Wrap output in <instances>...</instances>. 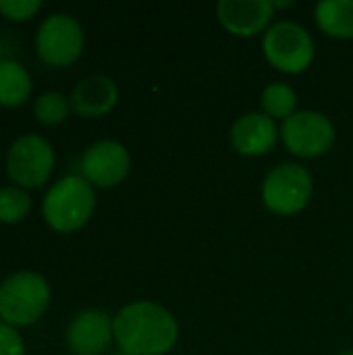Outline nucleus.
<instances>
[{"label":"nucleus","instance_id":"f3484780","mask_svg":"<svg viewBox=\"0 0 353 355\" xmlns=\"http://www.w3.org/2000/svg\"><path fill=\"white\" fill-rule=\"evenodd\" d=\"M71 112V100L60 92H44L33 102V116L40 125L56 127L67 121Z\"/></svg>","mask_w":353,"mask_h":355},{"label":"nucleus","instance_id":"7ed1b4c3","mask_svg":"<svg viewBox=\"0 0 353 355\" xmlns=\"http://www.w3.org/2000/svg\"><path fill=\"white\" fill-rule=\"evenodd\" d=\"M50 300L52 291L44 275L12 272L0 283V320L15 329L31 327L46 314Z\"/></svg>","mask_w":353,"mask_h":355},{"label":"nucleus","instance_id":"ddd939ff","mask_svg":"<svg viewBox=\"0 0 353 355\" xmlns=\"http://www.w3.org/2000/svg\"><path fill=\"white\" fill-rule=\"evenodd\" d=\"M277 125L264 112H246L231 127V146L241 156H262L277 144Z\"/></svg>","mask_w":353,"mask_h":355},{"label":"nucleus","instance_id":"dca6fc26","mask_svg":"<svg viewBox=\"0 0 353 355\" xmlns=\"http://www.w3.org/2000/svg\"><path fill=\"white\" fill-rule=\"evenodd\" d=\"M260 104H262L264 114H268L273 121L275 119L287 121L289 116H293L298 112L295 110L298 108V94L287 83H270L262 89Z\"/></svg>","mask_w":353,"mask_h":355},{"label":"nucleus","instance_id":"a211bd4d","mask_svg":"<svg viewBox=\"0 0 353 355\" xmlns=\"http://www.w3.org/2000/svg\"><path fill=\"white\" fill-rule=\"evenodd\" d=\"M31 210V196L27 189L17 185L0 187V223L2 225H17L25 220Z\"/></svg>","mask_w":353,"mask_h":355},{"label":"nucleus","instance_id":"f257e3e1","mask_svg":"<svg viewBox=\"0 0 353 355\" xmlns=\"http://www.w3.org/2000/svg\"><path fill=\"white\" fill-rule=\"evenodd\" d=\"M179 339L175 316L154 302H133L114 316V343L129 355H164Z\"/></svg>","mask_w":353,"mask_h":355},{"label":"nucleus","instance_id":"0eeeda50","mask_svg":"<svg viewBox=\"0 0 353 355\" xmlns=\"http://www.w3.org/2000/svg\"><path fill=\"white\" fill-rule=\"evenodd\" d=\"M312 175L306 166L285 162L275 166L262 183V202L275 214H298L312 198Z\"/></svg>","mask_w":353,"mask_h":355},{"label":"nucleus","instance_id":"4468645a","mask_svg":"<svg viewBox=\"0 0 353 355\" xmlns=\"http://www.w3.org/2000/svg\"><path fill=\"white\" fill-rule=\"evenodd\" d=\"M33 83L29 71L15 58L0 60V106L19 108L31 96Z\"/></svg>","mask_w":353,"mask_h":355},{"label":"nucleus","instance_id":"aec40b11","mask_svg":"<svg viewBox=\"0 0 353 355\" xmlns=\"http://www.w3.org/2000/svg\"><path fill=\"white\" fill-rule=\"evenodd\" d=\"M25 339L19 329L0 320V355H25Z\"/></svg>","mask_w":353,"mask_h":355},{"label":"nucleus","instance_id":"5701e85b","mask_svg":"<svg viewBox=\"0 0 353 355\" xmlns=\"http://www.w3.org/2000/svg\"><path fill=\"white\" fill-rule=\"evenodd\" d=\"M0 56H2V40H0ZM2 60V58H0Z\"/></svg>","mask_w":353,"mask_h":355},{"label":"nucleus","instance_id":"6ab92c4d","mask_svg":"<svg viewBox=\"0 0 353 355\" xmlns=\"http://www.w3.org/2000/svg\"><path fill=\"white\" fill-rule=\"evenodd\" d=\"M42 8L40 0H0V15L8 21L23 23L35 17Z\"/></svg>","mask_w":353,"mask_h":355},{"label":"nucleus","instance_id":"4be33fe9","mask_svg":"<svg viewBox=\"0 0 353 355\" xmlns=\"http://www.w3.org/2000/svg\"><path fill=\"white\" fill-rule=\"evenodd\" d=\"M339 355H353V352H343V354H339Z\"/></svg>","mask_w":353,"mask_h":355},{"label":"nucleus","instance_id":"9b49d317","mask_svg":"<svg viewBox=\"0 0 353 355\" xmlns=\"http://www.w3.org/2000/svg\"><path fill=\"white\" fill-rule=\"evenodd\" d=\"M221 25L241 37L262 33L275 17L273 0H221L216 4Z\"/></svg>","mask_w":353,"mask_h":355},{"label":"nucleus","instance_id":"9d476101","mask_svg":"<svg viewBox=\"0 0 353 355\" xmlns=\"http://www.w3.org/2000/svg\"><path fill=\"white\" fill-rule=\"evenodd\" d=\"M114 341V318L98 308L77 312L67 327V345L73 355H102Z\"/></svg>","mask_w":353,"mask_h":355},{"label":"nucleus","instance_id":"20e7f679","mask_svg":"<svg viewBox=\"0 0 353 355\" xmlns=\"http://www.w3.org/2000/svg\"><path fill=\"white\" fill-rule=\"evenodd\" d=\"M56 164V154L52 144L37 135L25 133L17 137L6 150L4 168L12 185L23 189H37L48 183Z\"/></svg>","mask_w":353,"mask_h":355},{"label":"nucleus","instance_id":"1a4fd4ad","mask_svg":"<svg viewBox=\"0 0 353 355\" xmlns=\"http://www.w3.org/2000/svg\"><path fill=\"white\" fill-rule=\"evenodd\" d=\"M131 168L127 148L112 139L92 144L81 158V177L92 187H114L125 181Z\"/></svg>","mask_w":353,"mask_h":355},{"label":"nucleus","instance_id":"6e6552de","mask_svg":"<svg viewBox=\"0 0 353 355\" xmlns=\"http://www.w3.org/2000/svg\"><path fill=\"white\" fill-rule=\"evenodd\" d=\"M285 148L300 158H318L335 144V125L316 110H300L281 127Z\"/></svg>","mask_w":353,"mask_h":355},{"label":"nucleus","instance_id":"2eb2a0df","mask_svg":"<svg viewBox=\"0 0 353 355\" xmlns=\"http://www.w3.org/2000/svg\"><path fill=\"white\" fill-rule=\"evenodd\" d=\"M314 15L327 35L337 40L353 37V0H322Z\"/></svg>","mask_w":353,"mask_h":355},{"label":"nucleus","instance_id":"f03ea898","mask_svg":"<svg viewBox=\"0 0 353 355\" xmlns=\"http://www.w3.org/2000/svg\"><path fill=\"white\" fill-rule=\"evenodd\" d=\"M96 210L94 187L81 175L58 179L44 196L42 214L56 233H75L89 223Z\"/></svg>","mask_w":353,"mask_h":355},{"label":"nucleus","instance_id":"423d86ee","mask_svg":"<svg viewBox=\"0 0 353 355\" xmlns=\"http://www.w3.org/2000/svg\"><path fill=\"white\" fill-rule=\"evenodd\" d=\"M262 52L275 69L298 75L314 62L316 46L308 29L293 21H281L264 31Z\"/></svg>","mask_w":353,"mask_h":355},{"label":"nucleus","instance_id":"412c9836","mask_svg":"<svg viewBox=\"0 0 353 355\" xmlns=\"http://www.w3.org/2000/svg\"><path fill=\"white\" fill-rule=\"evenodd\" d=\"M110 355H129V354H125V352H123V349H117V352H114V354H110Z\"/></svg>","mask_w":353,"mask_h":355},{"label":"nucleus","instance_id":"f8f14e48","mask_svg":"<svg viewBox=\"0 0 353 355\" xmlns=\"http://www.w3.org/2000/svg\"><path fill=\"white\" fill-rule=\"evenodd\" d=\"M71 110L83 119H100L119 104V87L106 75L81 79L69 96Z\"/></svg>","mask_w":353,"mask_h":355},{"label":"nucleus","instance_id":"39448f33","mask_svg":"<svg viewBox=\"0 0 353 355\" xmlns=\"http://www.w3.org/2000/svg\"><path fill=\"white\" fill-rule=\"evenodd\" d=\"M83 27L69 12H52L37 25L35 52L48 67L62 69L73 64L83 54Z\"/></svg>","mask_w":353,"mask_h":355}]
</instances>
